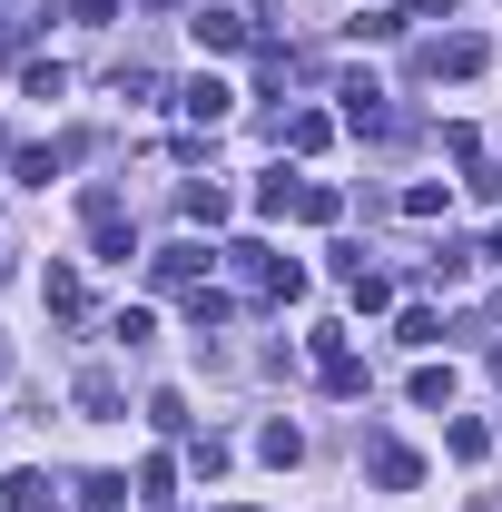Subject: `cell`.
Segmentation results:
<instances>
[{"instance_id": "1", "label": "cell", "mask_w": 502, "mask_h": 512, "mask_svg": "<svg viewBox=\"0 0 502 512\" xmlns=\"http://www.w3.org/2000/svg\"><path fill=\"white\" fill-rule=\"evenodd\" d=\"M227 266H237L247 286H266V296H296V286H306V266H286L266 237H237V247H227Z\"/></svg>"}, {"instance_id": "2", "label": "cell", "mask_w": 502, "mask_h": 512, "mask_svg": "<svg viewBox=\"0 0 502 512\" xmlns=\"http://www.w3.org/2000/svg\"><path fill=\"white\" fill-rule=\"evenodd\" d=\"M247 40H256L247 10H197V50H247Z\"/></svg>"}, {"instance_id": "3", "label": "cell", "mask_w": 502, "mask_h": 512, "mask_svg": "<svg viewBox=\"0 0 502 512\" xmlns=\"http://www.w3.org/2000/svg\"><path fill=\"white\" fill-rule=\"evenodd\" d=\"M178 109H188L197 128H217L227 109H237V89H227V79H188V89H178Z\"/></svg>"}, {"instance_id": "4", "label": "cell", "mask_w": 502, "mask_h": 512, "mask_svg": "<svg viewBox=\"0 0 502 512\" xmlns=\"http://www.w3.org/2000/svg\"><path fill=\"white\" fill-rule=\"evenodd\" d=\"M365 473H375L384 493H414V483H424V463H414L404 444H375V453H365Z\"/></svg>"}, {"instance_id": "5", "label": "cell", "mask_w": 502, "mask_h": 512, "mask_svg": "<svg viewBox=\"0 0 502 512\" xmlns=\"http://www.w3.org/2000/svg\"><path fill=\"white\" fill-rule=\"evenodd\" d=\"M335 99H345V119H355V128H394V119H384V79H365V69H355Z\"/></svg>"}, {"instance_id": "6", "label": "cell", "mask_w": 502, "mask_h": 512, "mask_svg": "<svg viewBox=\"0 0 502 512\" xmlns=\"http://www.w3.org/2000/svg\"><path fill=\"white\" fill-rule=\"evenodd\" d=\"M483 69V40H434L424 50V79H473Z\"/></svg>"}, {"instance_id": "7", "label": "cell", "mask_w": 502, "mask_h": 512, "mask_svg": "<svg viewBox=\"0 0 502 512\" xmlns=\"http://www.w3.org/2000/svg\"><path fill=\"white\" fill-rule=\"evenodd\" d=\"M345 30H355V40H404V30H414V10H404V0H375V10H355Z\"/></svg>"}, {"instance_id": "8", "label": "cell", "mask_w": 502, "mask_h": 512, "mask_svg": "<svg viewBox=\"0 0 502 512\" xmlns=\"http://www.w3.org/2000/svg\"><path fill=\"white\" fill-rule=\"evenodd\" d=\"M79 404H89L99 424H119V414H128V394H119V375H109V365H89V375H79Z\"/></svg>"}, {"instance_id": "9", "label": "cell", "mask_w": 502, "mask_h": 512, "mask_svg": "<svg viewBox=\"0 0 502 512\" xmlns=\"http://www.w3.org/2000/svg\"><path fill=\"white\" fill-rule=\"evenodd\" d=\"M40 296H50V316H89V286H79V266H50V276H40Z\"/></svg>"}, {"instance_id": "10", "label": "cell", "mask_w": 502, "mask_h": 512, "mask_svg": "<svg viewBox=\"0 0 502 512\" xmlns=\"http://www.w3.org/2000/svg\"><path fill=\"white\" fill-rule=\"evenodd\" d=\"M69 158H79V138H60V148H20V178H30V188H50Z\"/></svg>"}, {"instance_id": "11", "label": "cell", "mask_w": 502, "mask_h": 512, "mask_svg": "<svg viewBox=\"0 0 502 512\" xmlns=\"http://www.w3.org/2000/svg\"><path fill=\"white\" fill-rule=\"evenodd\" d=\"M0 512H50V483H40V473H10V483H0Z\"/></svg>"}, {"instance_id": "12", "label": "cell", "mask_w": 502, "mask_h": 512, "mask_svg": "<svg viewBox=\"0 0 502 512\" xmlns=\"http://www.w3.org/2000/svg\"><path fill=\"white\" fill-rule=\"evenodd\" d=\"M325 138H335V119H315V109H296V119H286V148H296V158H315Z\"/></svg>"}, {"instance_id": "13", "label": "cell", "mask_w": 502, "mask_h": 512, "mask_svg": "<svg viewBox=\"0 0 502 512\" xmlns=\"http://www.w3.org/2000/svg\"><path fill=\"white\" fill-rule=\"evenodd\" d=\"M296 197H306V188H296V178H286V168H276V178H256V217H286V207H296Z\"/></svg>"}, {"instance_id": "14", "label": "cell", "mask_w": 502, "mask_h": 512, "mask_svg": "<svg viewBox=\"0 0 502 512\" xmlns=\"http://www.w3.org/2000/svg\"><path fill=\"white\" fill-rule=\"evenodd\" d=\"M256 453H266V463H296V453H306V434H296V424H266V434H256Z\"/></svg>"}, {"instance_id": "15", "label": "cell", "mask_w": 502, "mask_h": 512, "mask_svg": "<svg viewBox=\"0 0 502 512\" xmlns=\"http://www.w3.org/2000/svg\"><path fill=\"white\" fill-rule=\"evenodd\" d=\"M197 256H207V247H168L158 266H148V276H158V286H188V276H197Z\"/></svg>"}, {"instance_id": "16", "label": "cell", "mask_w": 502, "mask_h": 512, "mask_svg": "<svg viewBox=\"0 0 502 512\" xmlns=\"http://www.w3.org/2000/svg\"><path fill=\"white\" fill-rule=\"evenodd\" d=\"M394 335H404V345H434L443 316H434V306H404V316H394Z\"/></svg>"}, {"instance_id": "17", "label": "cell", "mask_w": 502, "mask_h": 512, "mask_svg": "<svg viewBox=\"0 0 502 512\" xmlns=\"http://www.w3.org/2000/svg\"><path fill=\"white\" fill-rule=\"evenodd\" d=\"M20 89H30V99H60V89H69V69H50V60H30V69H20Z\"/></svg>"}, {"instance_id": "18", "label": "cell", "mask_w": 502, "mask_h": 512, "mask_svg": "<svg viewBox=\"0 0 502 512\" xmlns=\"http://www.w3.org/2000/svg\"><path fill=\"white\" fill-rule=\"evenodd\" d=\"M443 444H453V463H483V453H493V434H483V424H453Z\"/></svg>"}, {"instance_id": "19", "label": "cell", "mask_w": 502, "mask_h": 512, "mask_svg": "<svg viewBox=\"0 0 502 512\" xmlns=\"http://www.w3.org/2000/svg\"><path fill=\"white\" fill-rule=\"evenodd\" d=\"M296 217H315V227H335V217H345V197H335V188H306V197H296Z\"/></svg>"}, {"instance_id": "20", "label": "cell", "mask_w": 502, "mask_h": 512, "mask_svg": "<svg viewBox=\"0 0 502 512\" xmlns=\"http://www.w3.org/2000/svg\"><path fill=\"white\" fill-rule=\"evenodd\" d=\"M414 404H453V365H424L414 375Z\"/></svg>"}, {"instance_id": "21", "label": "cell", "mask_w": 502, "mask_h": 512, "mask_svg": "<svg viewBox=\"0 0 502 512\" xmlns=\"http://www.w3.org/2000/svg\"><path fill=\"white\" fill-rule=\"evenodd\" d=\"M69 20H89V30H109V20H119V0H69Z\"/></svg>"}, {"instance_id": "22", "label": "cell", "mask_w": 502, "mask_h": 512, "mask_svg": "<svg viewBox=\"0 0 502 512\" xmlns=\"http://www.w3.org/2000/svg\"><path fill=\"white\" fill-rule=\"evenodd\" d=\"M414 10H453V0H414Z\"/></svg>"}, {"instance_id": "23", "label": "cell", "mask_w": 502, "mask_h": 512, "mask_svg": "<svg viewBox=\"0 0 502 512\" xmlns=\"http://www.w3.org/2000/svg\"><path fill=\"white\" fill-rule=\"evenodd\" d=\"M493 256H502V237H493Z\"/></svg>"}, {"instance_id": "24", "label": "cell", "mask_w": 502, "mask_h": 512, "mask_svg": "<svg viewBox=\"0 0 502 512\" xmlns=\"http://www.w3.org/2000/svg\"><path fill=\"white\" fill-rule=\"evenodd\" d=\"M0 148H10V138H0Z\"/></svg>"}]
</instances>
